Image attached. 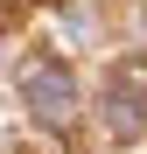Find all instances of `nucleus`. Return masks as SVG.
<instances>
[{
	"instance_id": "1",
	"label": "nucleus",
	"mask_w": 147,
	"mask_h": 154,
	"mask_svg": "<svg viewBox=\"0 0 147 154\" xmlns=\"http://www.w3.org/2000/svg\"><path fill=\"white\" fill-rule=\"evenodd\" d=\"M28 105H35L42 119H56V126L77 112V84H70L63 63H35V70H28Z\"/></svg>"
}]
</instances>
